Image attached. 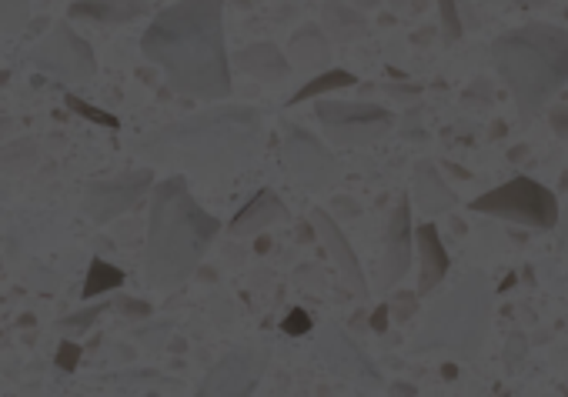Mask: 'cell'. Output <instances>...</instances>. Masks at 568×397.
I'll use <instances>...</instances> for the list:
<instances>
[{
  "label": "cell",
  "instance_id": "d4e9b609",
  "mask_svg": "<svg viewBox=\"0 0 568 397\" xmlns=\"http://www.w3.org/2000/svg\"><path fill=\"white\" fill-rule=\"evenodd\" d=\"M311 328H315V321H311V314H308V311H301V307H298V311H292V314L281 321V330H284L288 337H301V334H308Z\"/></svg>",
  "mask_w": 568,
  "mask_h": 397
},
{
  "label": "cell",
  "instance_id": "4fadbf2b",
  "mask_svg": "<svg viewBox=\"0 0 568 397\" xmlns=\"http://www.w3.org/2000/svg\"><path fill=\"white\" fill-rule=\"evenodd\" d=\"M311 220H315V227H318V237L324 241V247L332 250V258L338 260V267H341V274L348 277V284L355 288V294L358 298H368V284H364V271H361L358 258H355V250H351V244L345 241V234H341V227L334 224L324 210H315L311 214Z\"/></svg>",
  "mask_w": 568,
  "mask_h": 397
},
{
  "label": "cell",
  "instance_id": "d590c367",
  "mask_svg": "<svg viewBox=\"0 0 568 397\" xmlns=\"http://www.w3.org/2000/svg\"><path fill=\"white\" fill-rule=\"evenodd\" d=\"M361 7H374V4H378V0H358Z\"/></svg>",
  "mask_w": 568,
  "mask_h": 397
},
{
  "label": "cell",
  "instance_id": "44dd1931",
  "mask_svg": "<svg viewBox=\"0 0 568 397\" xmlns=\"http://www.w3.org/2000/svg\"><path fill=\"white\" fill-rule=\"evenodd\" d=\"M324 24L334 30L338 41H351V37L364 34V17L348 11L345 4H324Z\"/></svg>",
  "mask_w": 568,
  "mask_h": 397
},
{
  "label": "cell",
  "instance_id": "7402d4cb",
  "mask_svg": "<svg viewBox=\"0 0 568 397\" xmlns=\"http://www.w3.org/2000/svg\"><path fill=\"white\" fill-rule=\"evenodd\" d=\"M30 0H0V34H14L28 24Z\"/></svg>",
  "mask_w": 568,
  "mask_h": 397
},
{
  "label": "cell",
  "instance_id": "f1b7e54d",
  "mask_svg": "<svg viewBox=\"0 0 568 397\" xmlns=\"http://www.w3.org/2000/svg\"><path fill=\"white\" fill-rule=\"evenodd\" d=\"M548 121H552V131L558 134L562 140H568V107H552L548 114Z\"/></svg>",
  "mask_w": 568,
  "mask_h": 397
},
{
  "label": "cell",
  "instance_id": "7a4b0ae2",
  "mask_svg": "<svg viewBox=\"0 0 568 397\" xmlns=\"http://www.w3.org/2000/svg\"><path fill=\"white\" fill-rule=\"evenodd\" d=\"M218 231H221L218 218H211L191 197L188 180H161L151 197V231H148V260H144L148 281L161 290L184 284L197 271Z\"/></svg>",
  "mask_w": 568,
  "mask_h": 397
},
{
  "label": "cell",
  "instance_id": "e575fe53",
  "mask_svg": "<svg viewBox=\"0 0 568 397\" xmlns=\"http://www.w3.org/2000/svg\"><path fill=\"white\" fill-rule=\"evenodd\" d=\"M237 7H254V4H258V0H235Z\"/></svg>",
  "mask_w": 568,
  "mask_h": 397
},
{
  "label": "cell",
  "instance_id": "9a60e30c",
  "mask_svg": "<svg viewBox=\"0 0 568 397\" xmlns=\"http://www.w3.org/2000/svg\"><path fill=\"white\" fill-rule=\"evenodd\" d=\"M284 218H288V207L281 204V197L275 191H258L231 220V237H251Z\"/></svg>",
  "mask_w": 568,
  "mask_h": 397
},
{
  "label": "cell",
  "instance_id": "e0dca14e",
  "mask_svg": "<svg viewBox=\"0 0 568 397\" xmlns=\"http://www.w3.org/2000/svg\"><path fill=\"white\" fill-rule=\"evenodd\" d=\"M237 64L244 74L251 77H258V81H281V77H288V60L284 54L277 51L275 44H251L244 47L241 54H237Z\"/></svg>",
  "mask_w": 568,
  "mask_h": 397
},
{
  "label": "cell",
  "instance_id": "30bf717a",
  "mask_svg": "<svg viewBox=\"0 0 568 397\" xmlns=\"http://www.w3.org/2000/svg\"><path fill=\"white\" fill-rule=\"evenodd\" d=\"M151 187V178L148 174H127V178H111V180H94L87 187V201H84V210L98 224H108V220L121 218L124 210L138 204V197Z\"/></svg>",
  "mask_w": 568,
  "mask_h": 397
},
{
  "label": "cell",
  "instance_id": "484cf974",
  "mask_svg": "<svg viewBox=\"0 0 568 397\" xmlns=\"http://www.w3.org/2000/svg\"><path fill=\"white\" fill-rule=\"evenodd\" d=\"M81 361V344L74 341H60L57 344V368L60 370H74Z\"/></svg>",
  "mask_w": 568,
  "mask_h": 397
},
{
  "label": "cell",
  "instance_id": "8fae6325",
  "mask_svg": "<svg viewBox=\"0 0 568 397\" xmlns=\"http://www.w3.org/2000/svg\"><path fill=\"white\" fill-rule=\"evenodd\" d=\"M412 204L408 197L398 201L395 214L388 220V231H385V260H381V288H395L408 267H412Z\"/></svg>",
  "mask_w": 568,
  "mask_h": 397
},
{
  "label": "cell",
  "instance_id": "8992f818",
  "mask_svg": "<svg viewBox=\"0 0 568 397\" xmlns=\"http://www.w3.org/2000/svg\"><path fill=\"white\" fill-rule=\"evenodd\" d=\"M468 207L475 214H492V218L512 220V224H525L532 231H555L562 220V207H558L552 187H545L525 174H518L501 187L478 194Z\"/></svg>",
  "mask_w": 568,
  "mask_h": 397
},
{
  "label": "cell",
  "instance_id": "83f0119b",
  "mask_svg": "<svg viewBox=\"0 0 568 397\" xmlns=\"http://www.w3.org/2000/svg\"><path fill=\"white\" fill-rule=\"evenodd\" d=\"M525 334H512V341H508V351H505V361H508V368H518V357L525 354Z\"/></svg>",
  "mask_w": 568,
  "mask_h": 397
},
{
  "label": "cell",
  "instance_id": "ba28073f",
  "mask_svg": "<svg viewBox=\"0 0 568 397\" xmlns=\"http://www.w3.org/2000/svg\"><path fill=\"white\" fill-rule=\"evenodd\" d=\"M318 121L334 144L361 147V144H374L378 138H385L395 117L391 110L364 104V100H321Z\"/></svg>",
  "mask_w": 568,
  "mask_h": 397
},
{
  "label": "cell",
  "instance_id": "4316f807",
  "mask_svg": "<svg viewBox=\"0 0 568 397\" xmlns=\"http://www.w3.org/2000/svg\"><path fill=\"white\" fill-rule=\"evenodd\" d=\"M415 301H418V294H398V301H395V317L398 321H408V317L415 314Z\"/></svg>",
  "mask_w": 568,
  "mask_h": 397
},
{
  "label": "cell",
  "instance_id": "d6986e66",
  "mask_svg": "<svg viewBox=\"0 0 568 397\" xmlns=\"http://www.w3.org/2000/svg\"><path fill=\"white\" fill-rule=\"evenodd\" d=\"M121 284H124V271L108 264V260L94 258L91 260V271H87V281H84L81 298L91 301V298H100V294H108V290H117Z\"/></svg>",
  "mask_w": 568,
  "mask_h": 397
},
{
  "label": "cell",
  "instance_id": "ffe728a7",
  "mask_svg": "<svg viewBox=\"0 0 568 397\" xmlns=\"http://www.w3.org/2000/svg\"><path fill=\"white\" fill-rule=\"evenodd\" d=\"M341 87H355V74H351V70H321L315 81L305 83L294 97H288V107L305 104L311 97H324V94H332V91H341Z\"/></svg>",
  "mask_w": 568,
  "mask_h": 397
},
{
  "label": "cell",
  "instance_id": "3957f363",
  "mask_svg": "<svg viewBox=\"0 0 568 397\" xmlns=\"http://www.w3.org/2000/svg\"><path fill=\"white\" fill-rule=\"evenodd\" d=\"M492 64L508 83L522 121H535L568 81V30L532 20L492 44Z\"/></svg>",
  "mask_w": 568,
  "mask_h": 397
},
{
  "label": "cell",
  "instance_id": "2e32d148",
  "mask_svg": "<svg viewBox=\"0 0 568 397\" xmlns=\"http://www.w3.org/2000/svg\"><path fill=\"white\" fill-rule=\"evenodd\" d=\"M70 17H87L98 24H131L148 14V0H77L70 4Z\"/></svg>",
  "mask_w": 568,
  "mask_h": 397
},
{
  "label": "cell",
  "instance_id": "6da1fadb",
  "mask_svg": "<svg viewBox=\"0 0 568 397\" xmlns=\"http://www.w3.org/2000/svg\"><path fill=\"white\" fill-rule=\"evenodd\" d=\"M144 57L164 70L184 97H231V67L224 47L221 0H180L151 20L140 37Z\"/></svg>",
  "mask_w": 568,
  "mask_h": 397
},
{
  "label": "cell",
  "instance_id": "f546056e",
  "mask_svg": "<svg viewBox=\"0 0 568 397\" xmlns=\"http://www.w3.org/2000/svg\"><path fill=\"white\" fill-rule=\"evenodd\" d=\"M388 314H391L388 304H381V307H378V311L372 314V328L378 330V334H385V328H388Z\"/></svg>",
  "mask_w": 568,
  "mask_h": 397
},
{
  "label": "cell",
  "instance_id": "d6a6232c",
  "mask_svg": "<svg viewBox=\"0 0 568 397\" xmlns=\"http://www.w3.org/2000/svg\"><path fill=\"white\" fill-rule=\"evenodd\" d=\"M525 154H528V147H525V144H518V147H512V161H522Z\"/></svg>",
  "mask_w": 568,
  "mask_h": 397
},
{
  "label": "cell",
  "instance_id": "52a82bcc",
  "mask_svg": "<svg viewBox=\"0 0 568 397\" xmlns=\"http://www.w3.org/2000/svg\"><path fill=\"white\" fill-rule=\"evenodd\" d=\"M30 64L60 83H87L98 70V57L91 51V44L74 34L70 24H57L30 51Z\"/></svg>",
  "mask_w": 568,
  "mask_h": 397
},
{
  "label": "cell",
  "instance_id": "5b68a950",
  "mask_svg": "<svg viewBox=\"0 0 568 397\" xmlns=\"http://www.w3.org/2000/svg\"><path fill=\"white\" fill-rule=\"evenodd\" d=\"M488 321H492V288L485 274L471 271L444 301L431 307L425 334H421L425 341L418 347L421 351L448 347L461 357H475L488 337Z\"/></svg>",
  "mask_w": 568,
  "mask_h": 397
},
{
  "label": "cell",
  "instance_id": "277c9868",
  "mask_svg": "<svg viewBox=\"0 0 568 397\" xmlns=\"http://www.w3.org/2000/svg\"><path fill=\"white\" fill-rule=\"evenodd\" d=\"M258 127L261 117L251 107H221L148 138L144 154L154 161H184L191 167L235 164L251 154Z\"/></svg>",
  "mask_w": 568,
  "mask_h": 397
},
{
  "label": "cell",
  "instance_id": "7c38bea8",
  "mask_svg": "<svg viewBox=\"0 0 568 397\" xmlns=\"http://www.w3.org/2000/svg\"><path fill=\"white\" fill-rule=\"evenodd\" d=\"M418 244V264H421V277H418V298H425L431 290L438 288L448 274V267H452V260H448V250L442 244V234L435 224H421L412 237Z\"/></svg>",
  "mask_w": 568,
  "mask_h": 397
},
{
  "label": "cell",
  "instance_id": "4dcf8cb0",
  "mask_svg": "<svg viewBox=\"0 0 568 397\" xmlns=\"http://www.w3.org/2000/svg\"><path fill=\"white\" fill-rule=\"evenodd\" d=\"M518 7H525V11H539V7H548L552 0H515Z\"/></svg>",
  "mask_w": 568,
  "mask_h": 397
},
{
  "label": "cell",
  "instance_id": "cb8c5ba5",
  "mask_svg": "<svg viewBox=\"0 0 568 397\" xmlns=\"http://www.w3.org/2000/svg\"><path fill=\"white\" fill-rule=\"evenodd\" d=\"M438 14H442V37L444 44H455L461 34H465V24H461V14H458L455 0H438Z\"/></svg>",
  "mask_w": 568,
  "mask_h": 397
},
{
  "label": "cell",
  "instance_id": "ac0fdd59",
  "mask_svg": "<svg viewBox=\"0 0 568 397\" xmlns=\"http://www.w3.org/2000/svg\"><path fill=\"white\" fill-rule=\"evenodd\" d=\"M292 57L298 67H318L328 60V41L321 37V30L315 24H308L305 30H298L292 37Z\"/></svg>",
  "mask_w": 568,
  "mask_h": 397
},
{
  "label": "cell",
  "instance_id": "8d00e7d4",
  "mask_svg": "<svg viewBox=\"0 0 568 397\" xmlns=\"http://www.w3.org/2000/svg\"><path fill=\"white\" fill-rule=\"evenodd\" d=\"M391 4H395V7H402V4H404V0H391Z\"/></svg>",
  "mask_w": 568,
  "mask_h": 397
},
{
  "label": "cell",
  "instance_id": "9c48e42d",
  "mask_svg": "<svg viewBox=\"0 0 568 397\" xmlns=\"http://www.w3.org/2000/svg\"><path fill=\"white\" fill-rule=\"evenodd\" d=\"M284 167L311 191L332 184L334 174H338L334 154L324 151L321 140L305 134V131H288V138H284Z\"/></svg>",
  "mask_w": 568,
  "mask_h": 397
},
{
  "label": "cell",
  "instance_id": "603a6c76",
  "mask_svg": "<svg viewBox=\"0 0 568 397\" xmlns=\"http://www.w3.org/2000/svg\"><path fill=\"white\" fill-rule=\"evenodd\" d=\"M68 107L74 110V114H81V117H87L91 123H98V127H111V131H117V127H121V121H117L114 114L94 107V104H87V100H81L77 94L68 97Z\"/></svg>",
  "mask_w": 568,
  "mask_h": 397
},
{
  "label": "cell",
  "instance_id": "1f68e13d",
  "mask_svg": "<svg viewBox=\"0 0 568 397\" xmlns=\"http://www.w3.org/2000/svg\"><path fill=\"white\" fill-rule=\"evenodd\" d=\"M391 394H418L415 384H391Z\"/></svg>",
  "mask_w": 568,
  "mask_h": 397
},
{
  "label": "cell",
  "instance_id": "836d02e7",
  "mask_svg": "<svg viewBox=\"0 0 568 397\" xmlns=\"http://www.w3.org/2000/svg\"><path fill=\"white\" fill-rule=\"evenodd\" d=\"M562 224V244H568V214H565V220H558Z\"/></svg>",
  "mask_w": 568,
  "mask_h": 397
},
{
  "label": "cell",
  "instance_id": "5bb4252c",
  "mask_svg": "<svg viewBox=\"0 0 568 397\" xmlns=\"http://www.w3.org/2000/svg\"><path fill=\"white\" fill-rule=\"evenodd\" d=\"M415 204L428 218H438V214H448L458 207V194L444 184V178L431 161H421L415 167Z\"/></svg>",
  "mask_w": 568,
  "mask_h": 397
}]
</instances>
